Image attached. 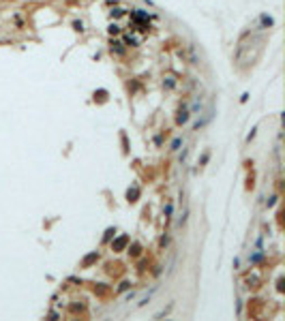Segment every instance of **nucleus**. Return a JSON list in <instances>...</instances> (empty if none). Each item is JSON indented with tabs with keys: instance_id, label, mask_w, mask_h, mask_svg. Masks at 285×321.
I'll return each instance as SVG.
<instances>
[{
	"instance_id": "1",
	"label": "nucleus",
	"mask_w": 285,
	"mask_h": 321,
	"mask_svg": "<svg viewBox=\"0 0 285 321\" xmlns=\"http://www.w3.org/2000/svg\"><path fill=\"white\" fill-rule=\"evenodd\" d=\"M154 291H157V285H154V287H150V291H148V293H146V295H144L142 300H140V302H137V306H140V308H142V306H146V304H148V302H150V298H152V293H154Z\"/></svg>"
},
{
	"instance_id": "2",
	"label": "nucleus",
	"mask_w": 285,
	"mask_h": 321,
	"mask_svg": "<svg viewBox=\"0 0 285 321\" xmlns=\"http://www.w3.org/2000/svg\"><path fill=\"white\" fill-rule=\"evenodd\" d=\"M172 308H174V304H169V306H167V308H163V311H159V313H157V315H154V319H161V317H165V315H167V313H169V311H172Z\"/></svg>"
},
{
	"instance_id": "3",
	"label": "nucleus",
	"mask_w": 285,
	"mask_h": 321,
	"mask_svg": "<svg viewBox=\"0 0 285 321\" xmlns=\"http://www.w3.org/2000/svg\"><path fill=\"white\" fill-rule=\"evenodd\" d=\"M187 120H189V114H187V111H182V114L178 116V122H180V124H185Z\"/></svg>"
},
{
	"instance_id": "4",
	"label": "nucleus",
	"mask_w": 285,
	"mask_h": 321,
	"mask_svg": "<svg viewBox=\"0 0 285 321\" xmlns=\"http://www.w3.org/2000/svg\"><path fill=\"white\" fill-rule=\"evenodd\" d=\"M114 49H116L118 54H122V47H120V43H118V41H114V43H112V51H114Z\"/></svg>"
}]
</instances>
